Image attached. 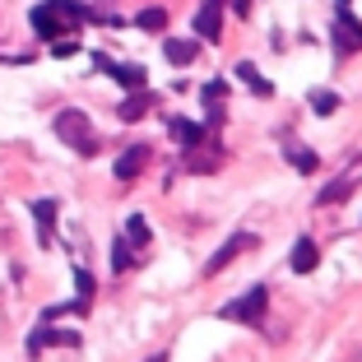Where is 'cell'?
<instances>
[{
    "label": "cell",
    "mask_w": 362,
    "mask_h": 362,
    "mask_svg": "<svg viewBox=\"0 0 362 362\" xmlns=\"http://www.w3.org/2000/svg\"><path fill=\"white\" fill-rule=\"evenodd\" d=\"M130 260H135L130 242H126V237H117V242H112V269H130Z\"/></svg>",
    "instance_id": "ffe728a7"
},
{
    "label": "cell",
    "mask_w": 362,
    "mask_h": 362,
    "mask_svg": "<svg viewBox=\"0 0 362 362\" xmlns=\"http://www.w3.org/2000/svg\"><path fill=\"white\" fill-rule=\"evenodd\" d=\"M33 218H37V242L52 246V223H56V200H37L33 204Z\"/></svg>",
    "instance_id": "4fadbf2b"
},
{
    "label": "cell",
    "mask_w": 362,
    "mask_h": 362,
    "mask_svg": "<svg viewBox=\"0 0 362 362\" xmlns=\"http://www.w3.org/2000/svg\"><path fill=\"white\" fill-rule=\"evenodd\" d=\"M269 316V288L256 284V288H246L242 298H233L223 307V320H242V325H265Z\"/></svg>",
    "instance_id": "3957f363"
},
{
    "label": "cell",
    "mask_w": 362,
    "mask_h": 362,
    "mask_svg": "<svg viewBox=\"0 0 362 362\" xmlns=\"http://www.w3.org/2000/svg\"><path fill=\"white\" fill-rule=\"evenodd\" d=\"M288 265H293V274H311V269L320 265V246L311 242V237H298V242H293V256H288Z\"/></svg>",
    "instance_id": "ba28073f"
},
{
    "label": "cell",
    "mask_w": 362,
    "mask_h": 362,
    "mask_svg": "<svg viewBox=\"0 0 362 362\" xmlns=\"http://www.w3.org/2000/svg\"><path fill=\"white\" fill-rule=\"evenodd\" d=\"M358 181H362V172H344V177H339V181H330V186H325V191H320V195H316V204H339V200H344V195H349V191H353V186H358Z\"/></svg>",
    "instance_id": "7c38bea8"
},
{
    "label": "cell",
    "mask_w": 362,
    "mask_h": 362,
    "mask_svg": "<svg viewBox=\"0 0 362 362\" xmlns=\"http://www.w3.org/2000/svg\"><path fill=\"white\" fill-rule=\"evenodd\" d=\"M144 362H168V349H158L153 358H144Z\"/></svg>",
    "instance_id": "cb8c5ba5"
},
{
    "label": "cell",
    "mask_w": 362,
    "mask_h": 362,
    "mask_svg": "<svg viewBox=\"0 0 362 362\" xmlns=\"http://www.w3.org/2000/svg\"><path fill=\"white\" fill-rule=\"evenodd\" d=\"M84 19H93V14H88L84 5H75V0H42V5L33 10V33L47 37V42H56L61 33H75Z\"/></svg>",
    "instance_id": "6da1fadb"
},
{
    "label": "cell",
    "mask_w": 362,
    "mask_h": 362,
    "mask_svg": "<svg viewBox=\"0 0 362 362\" xmlns=\"http://www.w3.org/2000/svg\"><path fill=\"white\" fill-rule=\"evenodd\" d=\"M195 52H200V47L186 42V37H168V47H163V56H168L172 65H191V61H195Z\"/></svg>",
    "instance_id": "9a60e30c"
},
{
    "label": "cell",
    "mask_w": 362,
    "mask_h": 362,
    "mask_svg": "<svg viewBox=\"0 0 362 362\" xmlns=\"http://www.w3.org/2000/svg\"><path fill=\"white\" fill-rule=\"evenodd\" d=\"M334 107H339V98H334L330 88H320V93H311V112H316V117H330Z\"/></svg>",
    "instance_id": "44dd1931"
},
{
    "label": "cell",
    "mask_w": 362,
    "mask_h": 362,
    "mask_svg": "<svg viewBox=\"0 0 362 362\" xmlns=\"http://www.w3.org/2000/svg\"><path fill=\"white\" fill-rule=\"evenodd\" d=\"M93 65H98V70H107L112 79H121V88H135V93L144 88V70H139V65H112L107 56H93Z\"/></svg>",
    "instance_id": "9c48e42d"
},
{
    "label": "cell",
    "mask_w": 362,
    "mask_h": 362,
    "mask_svg": "<svg viewBox=\"0 0 362 362\" xmlns=\"http://www.w3.org/2000/svg\"><path fill=\"white\" fill-rule=\"evenodd\" d=\"M334 47H339V56L358 52L362 47V23L349 19V0H339V23H334Z\"/></svg>",
    "instance_id": "5b68a950"
},
{
    "label": "cell",
    "mask_w": 362,
    "mask_h": 362,
    "mask_svg": "<svg viewBox=\"0 0 362 362\" xmlns=\"http://www.w3.org/2000/svg\"><path fill=\"white\" fill-rule=\"evenodd\" d=\"M139 28L144 33H163V23H168V10H158V5H149V10H139Z\"/></svg>",
    "instance_id": "ac0fdd59"
},
{
    "label": "cell",
    "mask_w": 362,
    "mask_h": 362,
    "mask_svg": "<svg viewBox=\"0 0 362 362\" xmlns=\"http://www.w3.org/2000/svg\"><path fill=\"white\" fill-rule=\"evenodd\" d=\"M195 33L204 42H218V33H223V0H204L200 14H195Z\"/></svg>",
    "instance_id": "8992f818"
},
{
    "label": "cell",
    "mask_w": 362,
    "mask_h": 362,
    "mask_svg": "<svg viewBox=\"0 0 362 362\" xmlns=\"http://www.w3.org/2000/svg\"><path fill=\"white\" fill-rule=\"evenodd\" d=\"M251 246H256V233H233V237H228V242L218 246V251H214L209 260H204V279H214V274H223V269L233 265V260L242 256V251H251Z\"/></svg>",
    "instance_id": "277c9868"
},
{
    "label": "cell",
    "mask_w": 362,
    "mask_h": 362,
    "mask_svg": "<svg viewBox=\"0 0 362 362\" xmlns=\"http://www.w3.org/2000/svg\"><path fill=\"white\" fill-rule=\"evenodd\" d=\"M237 79H242V84L251 88L256 98H269V93H274V88H269V79H260V70L251 61H237Z\"/></svg>",
    "instance_id": "5bb4252c"
},
{
    "label": "cell",
    "mask_w": 362,
    "mask_h": 362,
    "mask_svg": "<svg viewBox=\"0 0 362 362\" xmlns=\"http://www.w3.org/2000/svg\"><path fill=\"white\" fill-rule=\"evenodd\" d=\"M284 144H288V158H293L298 172H316V153L311 149H302V144H293V139H284Z\"/></svg>",
    "instance_id": "e0dca14e"
},
{
    "label": "cell",
    "mask_w": 362,
    "mask_h": 362,
    "mask_svg": "<svg viewBox=\"0 0 362 362\" xmlns=\"http://www.w3.org/2000/svg\"><path fill=\"white\" fill-rule=\"evenodd\" d=\"M168 130L177 135V144H186V149L209 135V126H195V121H186V117H168Z\"/></svg>",
    "instance_id": "8fae6325"
},
{
    "label": "cell",
    "mask_w": 362,
    "mask_h": 362,
    "mask_svg": "<svg viewBox=\"0 0 362 362\" xmlns=\"http://www.w3.org/2000/svg\"><path fill=\"white\" fill-rule=\"evenodd\" d=\"M126 242L130 246H144V242H149V223H144V214H135V218L126 223Z\"/></svg>",
    "instance_id": "d6986e66"
},
{
    "label": "cell",
    "mask_w": 362,
    "mask_h": 362,
    "mask_svg": "<svg viewBox=\"0 0 362 362\" xmlns=\"http://www.w3.org/2000/svg\"><path fill=\"white\" fill-rule=\"evenodd\" d=\"M149 103H153L149 93H135V98H126V103H121V121H139L144 112H149Z\"/></svg>",
    "instance_id": "2e32d148"
},
{
    "label": "cell",
    "mask_w": 362,
    "mask_h": 362,
    "mask_svg": "<svg viewBox=\"0 0 362 362\" xmlns=\"http://www.w3.org/2000/svg\"><path fill=\"white\" fill-rule=\"evenodd\" d=\"M233 10H237V14H246V10H251V0H233Z\"/></svg>",
    "instance_id": "603a6c76"
},
{
    "label": "cell",
    "mask_w": 362,
    "mask_h": 362,
    "mask_svg": "<svg viewBox=\"0 0 362 362\" xmlns=\"http://www.w3.org/2000/svg\"><path fill=\"white\" fill-rule=\"evenodd\" d=\"M75 344H79L75 330H52V325H37V330L28 334V353H37V349H75Z\"/></svg>",
    "instance_id": "52a82bcc"
},
{
    "label": "cell",
    "mask_w": 362,
    "mask_h": 362,
    "mask_svg": "<svg viewBox=\"0 0 362 362\" xmlns=\"http://www.w3.org/2000/svg\"><path fill=\"white\" fill-rule=\"evenodd\" d=\"M75 288H79V302L88 307V298H93V279H88V269L75 265Z\"/></svg>",
    "instance_id": "7402d4cb"
},
{
    "label": "cell",
    "mask_w": 362,
    "mask_h": 362,
    "mask_svg": "<svg viewBox=\"0 0 362 362\" xmlns=\"http://www.w3.org/2000/svg\"><path fill=\"white\" fill-rule=\"evenodd\" d=\"M56 135H61V144H70V149L84 153V158H93V153H98L93 121H88L79 107H65V112H56Z\"/></svg>",
    "instance_id": "7a4b0ae2"
},
{
    "label": "cell",
    "mask_w": 362,
    "mask_h": 362,
    "mask_svg": "<svg viewBox=\"0 0 362 362\" xmlns=\"http://www.w3.org/2000/svg\"><path fill=\"white\" fill-rule=\"evenodd\" d=\"M144 163H149V149H144V144L126 149V153L117 158V181H135L139 172H144Z\"/></svg>",
    "instance_id": "30bf717a"
}]
</instances>
